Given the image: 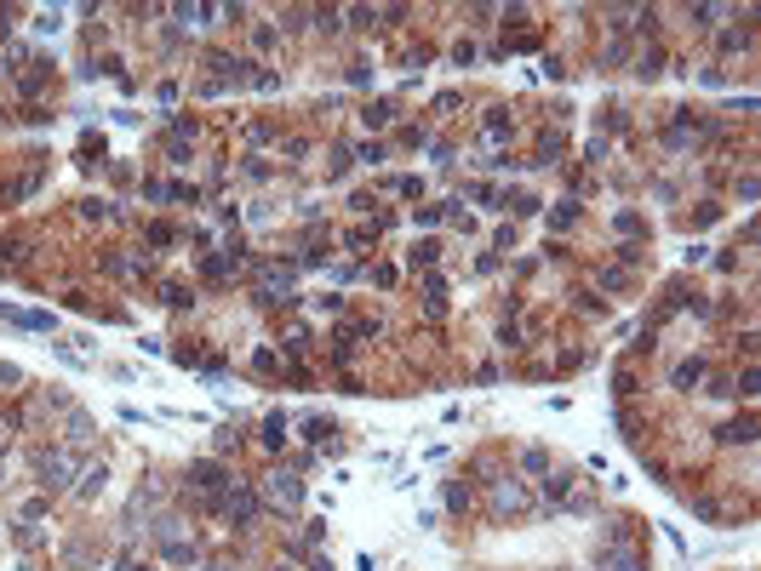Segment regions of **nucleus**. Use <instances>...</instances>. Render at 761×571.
I'll list each match as a JSON object with an SVG mask.
<instances>
[{
	"mask_svg": "<svg viewBox=\"0 0 761 571\" xmlns=\"http://www.w3.org/2000/svg\"><path fill=\"white\" fill-rule=\"evenodd\" d=\"M75 468H80V452H75V446H69V452H40V457H34V474H40V486H46V492H63Z\"/></svg>",
	"mask_w": 761,
	"mask_h": 571,
	"instance_id": "1",
	"label": "nucleus"
},
{
	"mask_svg": "<svg viewBox=\"0 0 761 571\" xmlns=\"http://www.w3.org/2000/svg\"><path fill=\"white\" fill-rule=\"evenodd\" d=\"M264 497H269L275 508H298V503H304V480H298V474H269V480H264Z\"/></svg>",
	"mask_w": 761,
	"mask_h": 571,
	"instance_id": "2",
	"label": "nucleus"
},
{
	"mask_svg": "<svg viewBox=\"0 0 761 571\" xmlns=\"http://www.w3.org/2000/svg\"><path fill=\"white\" fill-rule=\"evenodd\" d=\"M189 486H195V492H218V486H229V468H224L218 457H195V463H189Z\"/></svg>",
	"mask_w": 761,
	"mask_h": 571,
	"instance_id": "3",
	"label": "nucleus"
},
{
	"mask_svg": "<svg viewBox=\"0 0 761 571\" xmlns=\"http://www.w3.org/2000/svg\"><path fill=\"white\" fill-rule=\"evenodd\" d=\"M532 497L516 486V480H492V514H527Z\"/></svg>",
	"mask_w": 761,
	"mask_h": 571,
	"instance_id": "4",
	"label": "nucleus"
},
{
	"mask_svg": "<svg viewBox=\"0 0 761 571\" xmlns=\"http://www.w3.org/2000/svg\"><path fill=\"white\" fill-rule=\"evenodd\" d=\"M224 514H229V520L241 525V532H246V525L258 520V497H252L246 486H229V497H224Z\"/></svg>",
	"mask_w": 761,
	"mask_h": 571,
	"instance_id": "5",
	"label": "nucleus"
},
{
	"mask_svg": "<svg viewBox=\"0 0 761 571\" xmlns=\"http://www.w3.org/2000/svg\"><path fill=\"white\" fill-rule=\"evenodd\" d=\"M715 440H722V446H755V417H733V423H722V428H715Z\"/></svg>",
	"mask_w": 761,
	"mask_h": 571,
	"instance_id": "6",
	"label": "nucleus"
},
{
	"mask_svg": "<svg viewBox=\"0 0 761 571\" xmlns=\"http://www.w3.org/2000/svg\"><path fill=\"white\" fill-rule=\"evenodd\" d=\"M698 383H704V360H698V355L670 372V388H698Z\"/></svg>",
	"mask_w": 761,
	"mask_h": 571,
	"instance_id": "7",
	"label": "nucleus"
},
{
	"mask_svg": "<svg viewBox=\"0 0 761 571\" xmlns=\"http://www.w3.org/2000/svg\"><path fill=\"white\" fill-rule=\"evenodd\" d=\"M258 440H264L269 452H286V417H281V412L264 417V434H258Z\"/></svg>",
	"mask_w": 761,
	"mask_h": 571,
	"instance_id": "8",
	"label": "nucleus"
},
{
	"mask_svg": "<svg viewBox=\"0 0 761 571\" xmlns=\"http://www.w3.org/2000/svg\"><path fill=\"white\" fill-rule=\"evenodd\" d=\"M6 320H12V326H23V332H52V326H58L46 309H23V315H12V309H6Z\"/></svg>",
	"mask_w": 761,
	"mask_h": 571,
	"instance_id": "9",
	"label": "nucleus"
},
{
	"mask_svg": "<svg viewBox=\"0 0 761 571\" xmlns=\"http://www.w3.org/2000/svg\"><path fill=\"white\" fill-rule=\"evenodd\" d=\"M103 480H109V468H103V463L80 468V486H75V497H98V492H103Z\"/></svg>",
	"mask_w": 761,
	"mask_h": 571,
	"instance_id": "10",
	"label": "nucleus"
},
{
	"mask_svg": "<svg viewBox=\"0 0 761 571\" xmlns=\"http://www.w3.org/2000/svg\"><path fill=\"white\" fill-rule=\"evenodd\" d=\"M390 114H395V103L378 98V103H366V109H361V126H366V131H378V126H390Z\"/></svg>",
	"mask_w": 761,
	"mask_h": 571,
	"instance_id": "11",
	"label": "nucleus"
},
{
	"mask_svg": "<svg viewBox=\"0 0 761 571\" xmlns=\"http://www.w3.org/2000/svg\"><path fill=\"white\" fill-rule=\"evenodd\" d=\"M160 303H172V309H189V303H195V291H189L184 280H166V286H160Z\"/></svg>",
	"mask_w": 761,
	"mask_h": 571,
	"instance_id": "12",
	"label": "nucleus"
},
{
	"mask_svg": "<svg viewBox=\"0 0 761 571\" xmlns=\"http://www.w3.org/2000/svg\"><path fill=\"white\" fill-rule=\"evenodd\" d=\"M332 434H338L332 417H309V423H304V440H315V446H332Z\"/></svg>",
	"mask_w": 761,
	"mask_h": 571,
	"instance_id": "13",
	"label": "nucleus"
},
{
	"mask_svg": "<svg viewBox=\"0 0 761 571\" xmlns=\"http://www.w3.org/2000/svg\"><path fill=\"white\" fill-rule=\"evenodd\" d=\"M435 257H441V246H435V240H418V246L407 251V263H412V269H430Z\"/></svg>",
	"mask_w": 761,
	"mask_h": 571,
	"instance_id": "14",
	"label": "nucleus"
},
{
	"mask_svg": "<svg viewBox=\"0 0 761 571\" xmlns=\"http://www.w3.org/2000/svg\"><path fill=\"white\" fill-rule=\"evenodd\" d=\"M636 74H641V80H658V74H664V52H658V46L641 52V58H636Z\"/></svg>",
	"mask_w": 761,
	"mask_h": 571,
	"instance_id": "15",
	"label": "nucleus"
},
{
	"mask_svg": "<svg viewBox=\"0 0 761 571\" xmlns=\"http://www.w3.org/2000/svg\"><path fill=\"white\" fill-rule=\"evenodd\" d=\"M166 560H172V565H189L195 560V543H184V537H166V549H160Z\"/></svg>",
	"mask_w": 761,
	"mask_h": 571,
	"instance_id": "16",
	"label": "nucleus"
},
{
	"mask_svg": "<svg viewBox=\"0 0 761 571\" xmlns=\"http://www.w3.org/2000/svg\"><path fill=\"white\" fill-rule=\"evenodd\" d=\"M601 565H618V571H647V565H641L636 554H629V549H607V554H601Z\"/></svg>",
	"mask_w": 761,
	"mask_h": 571,
	"instance_id": "17",
	"label": "nucleus"
},
{
	"mask_svg": "<svg viewBox=\"0 0 761 571\" xmlns=\"http://www.w3.org/2000/svg\"><path fill=\"white\" fill-rule=\"evenodd\" d=\"M69 440H75V446L92 440V417H87V412H69Z\"/></svg>",
	"mask_w": 761,
	"mask_h": 571,
	"instance_id": "18",
	"label": "nucleus"
},
{
	"mask_svg": "<svg viewBox=\"0 0 761 571\" xmlns=\"http://www.w3.org/2000/svg\"><path fill=\"white\" fill-rule=\"evenodd\" d=\"M556 155H561V131H544L538 138V166H556Z\"/></svg>",
	"mask_w": 761,
	"mask_h": 571,
	"instance_id": "19",
	"label": "nucleus"
},
{
	"mask_svg": "<svg viewBox=\"0 0 761 571\" xmlns=\"http://www.w3.org/2000/svg\"><path fill=\"white\" fill-rule=\"evenodd\" d=\"M350 160H366V166H384V160H390V149H384V143H372V138H366V143H361V149H355Z\"/></svg>",
	"mask_w": 761,
	"mask_h": 571,
	"instance_id": "20",
	"label": "nucleus"
},
{
	"mask_svg": "<svg viewBox=\"0 0 761 571\" xmlns=\"http://www.w3.org/2000/svg\"><path fill=\"white\" fill-rule=\"evenodd\" d=\"M567 492H573V474H549V480H544V497H549V503H561Z\"/></svg>",
	"mask_w": 761,
	"mask_h": 571,
	"instance_id": "21",
	"label": "nucleus"
},
{
	"mask_svg": "<svg viewBox=\"0 0 761 571\" xmlns=\"http://www.w3.org/2000/svg\"><path fill=\"white\" fill-rule=\"evenodd\" d=\"M447 508H452V514H470V486H458V480H452V486H447Z\"/></svg>",
	"mask_w": 761,
	"mask_h": 571,
	"instance_id": "22",
	"label": "nucleus"
},
{
	"mask_svg": "<svg viewBox=\"0 0 761 571\" xmlns=\"http://www.w3.org/2000/svg\"><path fill=\"white\" fill-rule=\"evenodd\" d=\"M172 18H178V23H195V29H200L206 18H212V6H172Z\"/></svg>",
	"mask_w": 761,
	"mask_h": 571,
	"instance_id": "23",
	"label": "nucleus"
},
{
	"mask_svg": "<svg viewBox=\"0 0 761 571\" xmlns=\"http://www.w3.org/2000/svg\"><path fill=\"white\" fill-rule=\"evenodd\" d=\"M573 223H578V206H573V200H567L561 211H549V235H556V229H573Z\"/></svg>",
	"mask_w": 761,
	"mask_h": 571,
	"instance_id": "24",
	"label": "nucleus"
},
{
	"mask_svg": "<svg viewBox=\"0 0 761 571\" xmlns=\"http://www.w3.org/2000/svg\"><path fill=\"white\" fill-rule=\"evenodd\" d=\"M344 18H350V29H378V12L372 6H350Z\"/></svg>",
	"mask_w": 761,
	"mask_h": 571,
	"instance_id": "25",
	"label": "nucleus"
},
{
	"mask_svg": "<svg viewBox=\"0 0 761 571\" xmlns=\"http://www.w3.org/2000/svg\"><path fill=\"white\" fill-rule=\"evenodd\" d=\"M143 235H149V246H172V240H178V229H172V223H149Z\"/></svg>",
	"mask_w": 761,
	"mask_h": 571,
	"instance_id": "26",
	"label": "nucleus"
},
{
	"mask_svg": "<svg viewBox=\"0 0 761 571\" xmlns=\"http://www.w3.org/2000/svg\"><path fill=\"white\" fill-rule=\"evenodd\" d=\"M687 18H693V29H710L715 18H722V6H687Z\"/></svg>",
	"mask_w": 761,
	"mask_h": 571,
	"instance_id": "27",
	"label": "nucleus"
},
{
	"mask_svg": "<svg viewBox=\"0 0 761 571\" xmlns=\"http://www.w3.org/2000/svg\"><path fill=\"white\" fill-rule=\"evenodd\" d=\"M521 468H527V474H549V457L532 446V452H521Z\"/></svg>",
	"mask_w": 761,
	"mask_h": 571,
	"instance_id": "28",
	"label": "nucleus"
},
{
	"mask_svg": "<svg viewBox=\"0 0 761 571\" xmlns=\"http://www.w3.org/2000/svg\"><path fill=\"white\" fill-rule=\"evenodd\" d=\"M315 23H321L326 34H338V29H344V12H332V6H321V12H315Z\"/></svg>",
	"mask_w": 761,
	"mask_h": 571,
	"instance_id": "29",
	"label": "nucleus"
},
{
	"mask_svg": "<svg viewBox=\"0 0 761 571\" xmlns=\"http://www.w3.org/2000/svg\"><path fill=\"white\" fill-rule=\"evenodd\" d=\"M372 235H378V223H372V229H350V235H344V246H350V251H361V246H372Z\"/></svg>",
	"mask_w": 761,
	"mask_h": 571,
	"instance_id": "30",
	"label": "nucleus"
},
{
	"mask_svg": "<svg viewBox=\"0 0 761 571\" xmlns=\"http://www.w3.org/2000/svg\"><path fill=\"white\" fill-rule=\"evenodd\" d=\"M750 40H755V34H750V29H744V34H738V29H733V34H722V52H744V46H750Z\"/></svg>",
	"mask_w": 761,
	"mask_h": 571,
	"instance_id": "31",
	"label": "nucleus"
},
{
	"mask_svg": "<svg viewBox=\"0 0 761 571\" xmlns=\"http://www.w3.org/2000/svg\"><path fill=\"white\" fill-rule=\"evenodd\" d=\"M58 23H63V12H58V6H52V12H34V29H40V34H52Z\"/></svg>",
	"mask_w": 761,
	"mask_h": 571,
	"instance_id": "32",
	"label": "nucleus"
},
{
	"mask_svg": "<svg viewBox=\"0 0 761 571\" xmlns=\"http://www.w3.org/2000/svg\"><path fill=\"white\" fill-rule=\"evenodd\" d=\"M624 58H629V46H624V40H613V46H607V52H601V63H607V69H618V63H624Z\"/></svg>",
	"mask_w": 761,
	"mask_h": 571,
	"instance_id": "33",
	"label": "nucleus"
},
{
	"mask_svg": "<svg viewBox=\"0 0 761 571\" xmlns=\"http://www.w3.org/2000/svg\"><path fill=\"white\" fill-rule=\"evenodd\" d=\"M733 394H744V400H755V366H744V377L733 383Z\"/></svg>",
	"mask_w": 761,
	"mask_h": 571,
	"instance_id": "34",
	"label": "nucleus"
},
{
	"mask_svg": "<svg viewBox=\"0 0 761 571\" xmlns=\"http://www.w3.org/2000/svg\"><path fill=\"white\" fill-rule=\"evenodd\" d=\"M452 63H458V69L475 63V46H470V40H458V46H452Z\"/></svg>",
	"mask_w": 761,
	"mask_h": 571,
	"instance_id": "35",
	"label": "nucleus"
},
{
	"mask_svg": "<svg viewBox=\"0 0 761 571\" xmlns=\"http://www.w3.org/2000/svg\"><path fill=\"white\" fill-rule=\"evenodd\" d=\"M401 143H407V149H418V143H430V131H424V126H407V131H401Z\"/></svg>",
	"mask_w": 761,
	"mask_h": 571,
	"instance_id": "36",
	"label": "nucleus"
},
{
	"mask_svg": "<svg viewBox=\"0 0 761 571\" xmlns=\"http://www.w3.org/2000/svg\"><path fill=\"white\" fill-rule=\"evenodd\" d=\"M715 217H722V206H698V211H693V229H704V223H715Z\"/></svg>",
	"mask_w": 761,
	"mask_h": 571,
	"instance_id": "37",
	"label": "nucleus"
},
{
	"mask_svg": "<svg viewBox=\"0 0 761 571\" xmlns=\"http://www.w3.org/2000/svg\"><path fill=\"white\" fill-rule=\"evenodd\" d=\"M584 155H589V166H601V160H607V138H589V149H584Z\"/></svg>",
	"mask_w": 761,
	"mask_h": 571,
	"instance_id": "38",
	"label": "nucleus"
},
{
	"mask_svg": "<svg viewBox=\"0 0 761 571\" xmlns=\"http://www.w3.org/2000/svg\"><path fill=\"white\" fill-rule=\"evenodd\" d=\"M12 543H18V549H34V543H40V532H29V525H18V532H12Z\"/></svg>",
	"mask_w": 761,
	"mask_h": 571,
	"instance_id": "39",
	"label": "nucleus"
},
{
	"mask_svg": "<svg viewBox=\"0 0 761 571\" xmlns=\"http://www.w3.org/2000/svg\"><path fill=\"white\" fill-rule=\"evenodd\" d=\"M372 80V63H350V86H366Z\"/></svg>",
	"mask_w": 761,
	"mask_h": 571,
	"instance_id": "40",
	"label": "nucleus"
},
{
	"mask_svg": "<svg viewBox=\"0 0 761 571\" xmlns=\"http://www.w3.org/2000/svg\"><path fill=\"white\" fill-rule=\"evenodd\" d=\"M0 457H6V446H0Z\"/></svg>",
	"mask_w": 761,
	"mask_h": 571,
	"instance_id": "41",
	"label": "nucleus"
}]
</instances>
